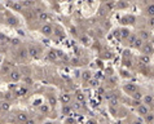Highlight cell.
I'll return each mask as SVG.
<instances>
[{
  "instance_id": "b9f144b4",
  "label": "cell",
  "mask_w": 154,
  "mask_h": 124,
  "mask_svg": "<svg viewBox=\"0 0 154 124\" xmlns=\"http://www.w3.org/2000/svg\"><path fill=\"white\" fill-rule=\"evenodd\" d=\"M132 95H134V97H135V98H137V99H139V98H141V95H140V93H136V92H135V93H132Z\"/></svg>"
},
{
  "instance_id": "d590c367",
  "label": "cell",
  "mask_w": 154,
  "mask_h": 124,
  "mask_svg": "<svg viewBox=\"0 0 154 124\" xmlns=\"http://www.w3.org/2000/svg\"><path fill=\"white\" fill-rule=\"evenodd\" d=\"M40 111H43V113H48V111H49V107L45 106V105H41V106H40Z\"/></svg>"
},
{
  "instance_id": "74e56055",
  "label": "cell",
  "mask_w": 154,
  "mask_h": 124,
  "mask_svg": "<svg viewBox=\"0 0 154 124\" xmlns=\"http://www.w3.org/2000/svg\"><path fill=\"white\" fill-rule=\"evenodd\" d=\"M148 23H149L150 27H153V29H154V17H150V20L148 21Z\"/></svg>"
},
{
  "instance_id": "ffe728a7",
  "label": "cell",
  "mask_w": 154,
  "mask_h": 124,
  "mask_svg": "<svg viewBox=\"0 0 154 124\" xmlns=\"http://www.w3.org/2000/svg\"><path fill=\"white\" fill-rule=\"evenodd\" d=\"M91 76H92V74H91V71H84L83 74H82V79L84 81H88L91 79Z\"/></svg>"
},
{
  "instance_id": "e0dca14e",
  "label": "cell",
  "mask_w": 154,
  "mask_h": 124,
  "mask_svg": "<svg viewBox=\"0 0 154 124\" xmlns=\"http://www.w3.org/2000/svg\"><path fill=\"white\" fill-rule=\"evenodd\" d=\"M48 58L51 60V61H56L58 57H57V53H56V50H53V49H51L49 52H48Z\"/></svg>"
},
{
  "instance_id": "d6a6232c",
  "label": "cell",
  "mask_w": 154,
  "mask_h": 124,
  "mask_svg": "<svg viewBox=\"0 0 154 124\" xmlns=\"http://www.w3.org/2000/svg\"><path fill=\"white\" fill-rule=\"evenodd\" d=\"M80 107H82V102H78V101H77V104H74L71 106V109H74V110H79Z\"/></svg>"
},
{
  "instance_id": "484cf974",
  "label": "cell",
  "mask_w": 154,
  "mask_h": 124,
  "mask_svg": "<svg viewBox=\"0 0 154 124\" xmlns=\"http://www.w3.org/2000/svg\"><path fill=\"white\" fill-rule=\"evenodd\" d=\"M140 61L143 62V63H149V61H150V58H149V56H146V54H144V56H141L140 57Z\"/></svg>"
},
{
  "instance_id": "4fadbf2b",
  "label": "cell",
  "mask_w": 154,
  "mask_h": 124,
  "mask_svg": "<svg viewBox=\"0 0 154 124\" xmlns=\"http://www.w3.org/2000/svg\"><path fill=\"white\" fill-rule=\"evenodd\" d=\"M7 22H8V25H11V26H17L18 25L17 18L13 17V16H8L7 17Z\"/></svg>"
},
{
  "instance_id": "4316f807",
  "label": "cell",
  "mask_w": 154,
  "mask_h": 124,
  "mask_svg": "<svg viewBox=\"0 0 154 124\" xmlns=\"http://www.w3.org/2000/svg\"><path fill=\"white\" fill-rule=\"evenodd\" d=\"M122 22L123 23H132V22H134V17H123Z\"/></svg>"
},
{
  "instance_id": "6da1fadb",
  "label": "cell",
  "mask_w": 154,
  "mask_h": 124,
  "mask_svg": "<svg viewBox=\"0 0 154 124\" xmlns=\"http://www.w3.org/2000/svg\"><path fill=\"white\" fill-rule=\"evenodd\" d=\"M40 32L47 38H51L53 35V26L51 23H44L43 26L40 27Z\"/></svg>"
},
{
  "instance_id": "30bf717a",
  "label": "cell",
  "mask_w": 154,
  "mask_h": 124,
  "mask_svg": "<svg viewBox=\"0 0 154 124\" xmlns=\"http://www.w3.org/2000/svg\"><path fill=\"white\" fill-rule=\"evenodd\" d=\"M11 71H12V66L9 65V63H4V65L1 66V70H0V74H1V75H5V74H9Z\"/></svg>"
},
{
  "instance_id": "ac0fdd59",
  "label": "cell",
  "mask_w": 154,
  "mask_h": 124,
  "mask_svg": "<svg viewBox=\"0 0 154 124\" xmlns=\"http://www.w3.org/2000/svg\"><path fill=\"white\" fill-rule=\"evenodd\" d=\"M146 14L149 17H154V4H150L146 7Z\"/></svg>"
},
{
  "instance_id": "7a4b0ae2",
  "label": "cell",
  "mask_w": 154,
  "mask_h": 124,
  "mask_svg": "<svg viewBox=\"0 0 154 124\" xmlns=\"http://www.w3.org/2000/svg\"><path fill=\"white\" fill-rule=\"evenodd\" d=\"M27 54H29V57H31V58H38L39 49L35 45H29V47H27Z\"/></svg>"
},
{
  "instance_id": "f35d334b",
  "label": "cell",
  "mask_w": 154,
  "mask_h": 124,
  "mask_svg": "<svg viewBox=\"0 0 154 124\" xmlns=\"http://www.w3.org/2000/svg\"><path fill=\"white\" fill-rule=\"evenodd\" d=\"M88 81H89L91 87H96V85H97V81H96V80H92V79H89Z\"/></svg>"
},
{
  "instance_id": "277c9868",
  "label": "cell",
  "mask_w": 154,
  "mask_h": 124,
  "mask_svg": "<svg viewBox=\"0 0 154 124\" xmlns=\"http://www.w3.org/2000/svg\"><path fill=\"white\" fill-rule=\"evenodd\" d=\"M9 79H11L12 81H18L21 79V72L18 70H12L11 72H9Z\"/></svg>"
},
{
  "instance_id": "3957f363",
  "label": "cell",
  "mask_w": 154,
  "mask_h": 124,
  "mask_svg": "<svg viewBox=\"0 0 154 124\" xmlns=\"http://www.w3.org/2000/svg\"><path fill=\"white\" fill-rule=\"evenodd\" d=\"M141 49H143V53L144 54H152L154 52V48H153V45H152L150 41H144Z\"/></svg>"
},
{
  "instance_id": "f907efd6",
  "label": "cell",
  "mask_w": 154,
  "mask_h": 124,
  "mask_svg": "<svg viewBox=\"0 0 154 124\" xmlns=\"http://www.w3.org/2000/svg\"><path fill=\"white\" fill-rule=\"evenodd\" d=\"M153 105H154V101H153Z\"/></svg>"
},
{
  "instance_id": "2e32d148",
  "label": "cell",
  "mask_w": 154,
  "mask_h": 124,
  "mask_svg": "<svg viewBox=\"0 0 154 124\" xmlns=\"http://www.w3.org/2000/svg\"><path fill=\"white\" fill-rule=\"evenodd\" d=\"M18 56H20V58L22 60H26L27 58V49H25V48H20V50H18Z\"/></svg>"
},
{
  "instance_id": "d6986e66",
  "label": "cell",
  "mask_w": 154,
  "mask_h": 124,
  "mask_svg": "<svg viewBox=\"0 0 154 124\" xmlns=\"http://www.w3.org/2000/svg\"><path fill=\"white\" fill-rule=\"evenodd\" d=\"M143 44H144V40H141L140 38H136V40L134 41V44H132V45H134L135 48H140V49H141Z\"/></svg>"
},
{
  "instance_id": "7dc6e473",
  "label": "cell",
  "mask_w": 154,
  "mask_h": 124,
  "mask_svg": "<svg viewBox=\"0 0 154 124\" xmlns=\"http://www.w3.org/2000/svg\"><path fill=\"white\" fill-rule=\"evenodd\" d=\"M44 124H53V123H52V122H45Z\"/></svg>"
},
{
  "instance_id": "ab89813d",
  "label": "cell",
  "mask_w": 154,
  "mask_h": 124,
  "mask_svg": "<svg viewBox=\"0 0 154 124\" xmlns=\"http://www.w3.org/2000/svg\"><path fill=\"white\" fill-rule=\"evenodd\" d=\"M135 124H144V120L141 119V118H137V119H136V122H135Z\"/></svg>"
},
{
  "instance_id": "44dd1931",
  "label": "cell",
  "mask_w": 154,
  "mask_h": 124,
  "mask_svg": "<svg viewBox=\"0 0 154 124\" xmlns=\"http://www.w3.org/2000/svg\"><path fill=\"white\" fill-rule=\"evenodd\" d=\"M62 113L65 114V115H69V114L71 113V106H69V105H63L62 106Z\"/></svg>"
},
{
  "instance_id": "e575fe53",
  "label": "cell",
  "mask_w": 154,
  "mask_h": 124,
  "mask_svg": "<svg viewBox=\"0 0 154 124\" xmlns=\"http://www.w3.org/2000/svg\"><path fill=\"white\" fill-rule=\"evenodd\" d=\"M4 98H5V99H12V98H13V95H12L11 92H5Z\"/></svg>"
},
{
  "instance_id": "603a6c76",
  "label": "cell",
  "mask_w": 154,
  "mask_h": 124,
  "mask_svg": "<svg viewBox=\"0 0 154 124\" xmlns=\"http://www.w3.org/2000/svg\"><path fill=\"white\" fill-rule=\"evenodd\" d=\"M153 101H154V98L152 97V96H145L144 97V102L146 105H153Z\"/></svg>"
},
{
  "instance_id": "9c48e42d",
  "label": "cell",
  "mask_w": 154,
  "mask_h": 124,
  "mask_svg": "<svg viewBox=\"0 0 154 124\" xmlns=\"http://www.w3.org/2000/svg\"><path fill=\"white\" fill-rule=\"evenodd\" d=\"M131 35V31H129L128 29H120L119 30V38L120 39H126L127 40V38Z\"/></svg>"
},
{
  "instance_id": "4dcf8cb0",
  "label": "cell",
  "mask_w": 154,
  "mask_h": 124,
  "mask_svg": "<svg viewBox=\"0 0 154 124\" xmlns=\"http://www.w3.org/2000/svg\"><path fill=\"white\" fill-rule=\"evenodd\" d=\"M145 119H146V122H153L154 115H153V114H150V113H148L146 115H145Z\"/></svg>"
},
{
  "instance_id": "f1b7e54d",
  "label": "cell",
  "mask_w": 154,
  "mask_h": 124,
  "mask_svg": "<svg viewBox=\"0 0 154 124\" xmlns=\"http://www.w3.org/2000/svg\"><path fill=\"white\" fill-rule=\"evenodd\" d=\"M127 39H128V43H129V44L132 45V44H134V41L136 40V35H134V34H131V35H129V36H128V38H127Z\"/></svg>"
},
{
  "instance_id": "836d02e7",
  "label": "cell",
  "mask_w": 154,
  "mask_h": 124,
  "mask_svg": "<svg viewBox=\"0 0 154 124\" xmlns=\"http://www.w3.org/2000/svg\"><path fill=\"white\" fill-rule=\"evenodd\" d=\"M23 81L27 84V85H30V84H32V79L31 78H29V76H26V78H23Z\"/></svg>"
},
{
  "instance_id": "5bb4252c",
  "label": "cell",
  "mask_w": 154,
  "mask_h": 124,
  "mask_svg": "<svg viewBox=\"0 0 154 124\" xmlns=\"http://www.w3.org/2000/svg\"><path fill=\"white\" fill-rule=\"evenodd\" d=\"M75 98H77V101H78V102H82V104H83L84 99H86V96H84V93H83V92L78 90V92L75 93Z\"/></svg>"
},
{
  "instance_id": "cb8c5ba5",
  "label": "cell",
  "mask_w": 154,
  "mask_h": 124,
  "mask_svg": "<svg viewBox=\"0 0 154 124\" xmlns=\"http://www.w3.org/2000/svg\"><path fill=\"white\" fill-rule=\"evenodd\" d=\"M39 20H40V21H48V20H49V14L43 12V13L39 14Z\"/></svg>"
},
{
  "instance_id": "9a60e30c",
  "label": "cell",
  "mask_w": 154,
  "mask_h": 124,
  "mask_svg": "<svg viewBox=\"0 0 154 124\" xmlns=\"http://www.w3.org/2000/svg\"><path fill=\"white\" fill-rule=\"evenodd\" d=\"M9 109H11V104H9L8 101L0 102V110H1V111H8Z\"/></svg>"
},
{
  "instance_id": "ee69618b",
  "label": "cell",
  "mask_w": 154,
  "mask_h": 124,
  "mask_svg": "<svg viewBox=\"0 0 154 124\" xmlns=\"http://www.w3.org/2000/svg\"><path fill=\"white\" fill-rule=\"evenodd\" d=\"M134 105L135 106H139V105H141V104H140V101H134Z\"/></svg>"
},
{
  "instance_id": "c3c4849f",
  "label": "cell",
  "mask_w": 154,
  "mask_h": 124,
  "mask_svg": "<svg viewBox=\"0 0 154 124\" xmlns=\"http://www.w3.org/2000/svg\"><path fill=\"white\" fill-rule=\"evenodd\" d=\"M1 9H3V7H1V4H0V12H1Z\"/></svg>"
},
{
  "instance_id": "7402d4cb",
  "label": "cell",
  "mask_w": 154,
  "mask_h": 124,
  "mask_svg": "<svg viewBox=\"0 0 154 124\" xmlns=\"http://www.w3.org/2000/svg\"><path fill=\"white\" fill-rule=\"evenodd\" d=\"M56 102H57L56 97H52V96H49V97H48V104H49L51 107H54V106H56Z\"/></svg>"
},
{
  "instance_id": "7bdbcfd3",
  "label": "cell",
  "mask_w": 154,
  "mask_h": 124,
  "mask_svg": "<svg viewBox=\"0 0 154 124\" xmlns=\"http://www.w3.org/2000/svg\"><path fill=\"white\" fill-rule=\"evenodd\" d=\"M114 36H119V30H115V31H114Z\"/></svg>"
},
{
  "instance_id": "60d3db41",
  "label": "cell",
  "mask_w": 154,
  "mask_h": 124,
  "mask_svg": "<svg viewBox=\"0 0 154 124\" xmlns=\"http://www.w3.org/2000/svg\"><path fill=\"white\" fill-rule=\"evenodd\" d=\"M23 124H35V120H31V119H27Z\"/></svg>"
},
{
  "instance_id": "f546056e",
  "label": "cell",
  "mask_w": 154,
  "mask_h": 124,
  "mask_svg": "<svg viewBox=\"0 0 154 124\" xmlns=\"http://www.w3.org/2000/svg\"><path fill=\"white\" fill-rule=\"evenodd\" d=\"M26 92H27V88H20V89L17 90L18 96H25V95H26Z\"/></svg>"
},
{
  "instance_id": "8d00e7d4",
  "label": "cell",
  "mask_w": 154,
  "mask_h": 124,
  "mask_svg": "<svg viewBox=\"0 0 154 124\" xmlns=\"http://www.w3.org/2000/svg\"><path fill=\"white\" fill-rule=\"evenodd\" d=\"M11 43H12V45H20V39H12L11 40Z\"/></svg>"
},
{
  "instance_id": "7c38bea8",
  "label": "cell",
  "mask_w": 154,
  "mask_h": 124,
  "mask_svg": "<svg viewBox=\"0 0 154 124\" xmlns=\"http://www.w3.org/2000/svg\"><path fill=\"white\" fill-rule=\"evenodd\" d=\"M61 101L63 105H69L71 101V96L68 95V93H63V95H61Z\"/></svg>"
},
{
  "instance_id": "f6af8a7d",
  "label": "cell",
  "mask_w": 154,
  "mask_h": 124,
  "mask_svg": "<svg viewBox=\"0 0 154 124\" xmlns=\"http://www.w3.org/2000/svg\"><path fill=\"white\" fill-rule=\"evenodd\" d=\"M87 124H96L95 122H93V120H89V122L88 123H87Z\"/></svg>"
},
{
  "instance_id": "d4e9b609",
  "label": "cell",
  "mask_w": 154,
  "mask_h": 124,
  "mask_svg": "<svg viewBox=\"0 0 154 124\" xmlns=\"http://www.w3.org/2000/svg\"><path fill=\"white\" fill-rule=\"evenodd\" d=\"M8 41H11V40H9L7 36L4 34H0V44H5V43H8Z\"/></svg>"
},
{
  "instance_id": "52a82bcc",
  "label": "cell",
  "mask_w": 154,
  "mask_h": 124,
  "mask_svg": "<svg viewBox=\"0 0 154 124\" xmlns=\"http://www.w3.org/2000/svg\"><path fill=\"white\" fill-rule=\"evenodd\" d=\"M29 119V116H27V114L26 113H18V114H16V120L18 123H25L26 120Z\"/></svg>"
},
{
  "instance_id": "83f0119b",
  "label": "cell",
  "mask_w": 154,
  "mask_h": 124,
  "mask_svg": "<svg viewBox=\"0 0 154 124\" xmlns=\"http://www.w3.org/2000/svg\"><path fill=\"white\" fill-rule=\"evenodd\" d=\"M80 41H82L83 44H88V43H89L88 36H87V35H82V36H80Z\"/></svg>"
},
{
  "instance_id": "8fae6325",
  "label": "cell",
  "mask_w": 154,
  "mask_h": 124,
  "mask_svg": "<svg viewBox=\"0 0 154 124\" xmlns=\"http://www.w3.org/2000/svg\"><path fill=\"white\" fill-rule=\"evenodd\" d=\"M11 8L13 9V11H16V12H22V9H23L22 4H21V3H18V1L12 3V4H11Z\"/></svg>"
},
{
  "instance_id": "ba28073f",
  "label": "cell",
  "mask_w": 154,
  "mask_h": 124,
  "mask_svg": "<svg viewBox=\"0 0 154 124\" xmlns=\"http://www.w3.org/2000/svg\"><path fill=\"white\" fill-rule=\"evenodd\" d=\"M137 111H139V114H140V115L145 116L148 113H149V107H148V105H139Z\"/></svg>"
},
{
  "instance_id": "8992f818",
  "label": "cell",
  "mask_w": 154,
  "mask_h": 124,
  "mask_svg": "<svg viewBox=\"0 0 154 124\" xmlns=\"http://www.w3.org/2000/svg\"><path fill=\"white\" fill-rule=\"evenodd\" d=\"M139 38L144 41H148L150 39V32L146 31V30H140V31H139Z\"/></svg>"
},
{
  "instance_id": "681fc988",
  "label": "cell",
  "mask_w": 154,
  "mask_h": 124,
  "mask_svg": "<svg viewBox=\"0 0 154 124\" xmlns=\"http://www.w3.org/2000/svg\"><path fill=\"white\" fill-rule=\"evenodd\" d=\"M152 45H153V48H154V39H153V43H152Z\"/></svg>"
},
{
  "instance_id": "5b68a950",
  "label": "cell",
  "mask_w": 154,
  "mask_h": 124,
  "mask_svg": "<svg viewBox=\"0 0 154 124\" xmlns=\"http://www.w3.org/2000/svg\"><path fill=\"white\" fill-rule=\"evenodd\" d=\"M123 89L126 90L127 93H135L136 92V89H137V87L135 85V84H132V83H126L124 84V87H123Z\"/></svg>"
},
{
  "instance_id": "1f68e13d",
  "label": "cell",
  "mask_w": 154,
  "mask_h": 124,
  "mask_svg": "<svg viewBox=\"0 0 154 124\" xmlns=\"http://www.w3.org/2000/svg\"><path fill=\"white\" fill-rule=\"evenodd\" d=\"M53 34H56V35H58L60 38H63L65 36V34L61 31V29H57V31H54V29H53Z\"/></svg>"
},
{
  "instance_id": "bcb514c9",
  "label": "cell",
  "mask_w": 154,
  "mask_h": 124,
  "mask_svg": "<svg viewBox=\"0 0 154 124\" xmlns=\"http://www.w3.org/2000/svg\"><path fill=\"white\" fill-rule=\"evenodd\" d=\"M102 3H108V1H110V0H101Z\"/></svg>"
}]
</instances>
